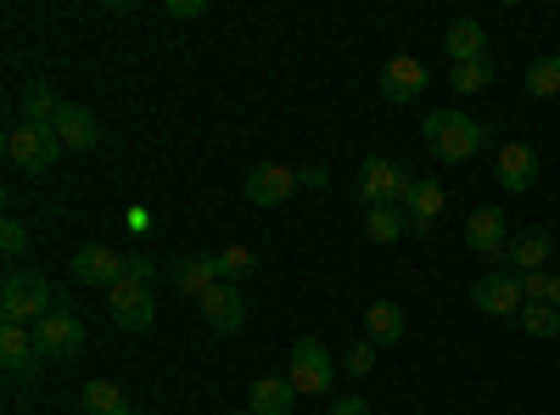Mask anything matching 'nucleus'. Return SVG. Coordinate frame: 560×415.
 Wrapping results in <instances>:
<instances>
[{
	"instance_id": "nucleus-1",
	"label": "nucleus",
	"mask_w": 560,
	"mask_h": 415,
	"mask_svg": "<svg viewBox=\"0 0 560 415\" xmlns=\"http://www.w3.org/2000/svg\"><path fill=\"white\" fill-rule=\"evenodd\" d=\"M420 135H427V152L443 158V163H471V158L488 147V124H477L471 113H459V107H438V113H427Z\"/></svg>"
},
{
	"instance_id": "nucleus-2",
	"label": "nucleus",
	"mask_w": 560,
	"mask_h": 415,
	"mask_svg": "<svg viewBox=\"0 0 560 415\" xmlns=\"http://www.w3.org/2000/svg\"><path fill=\"white\" fill-rule=\"evenodd\" d=\"M57 309V292L45 281L39 269H12L7 275V292H0V314L12 320V326H39L45 314Z\"/></svg>"
},
{
	"instance_id": "nucleus-3",
	"label": "nucleus",
	"mask_w": 560,
	"mask_h": 415,
	"mask_svg": "<svg viewBox=\"0 0 560 415\" xmlns=\"http://www.w3.org/2000/svg\"><path fill=\"white\" fill-rule=\"evenodd\" d=\"M409 186H415V174L404 163H393V158H364L359 180H353V192H359L364 208H404Z\"/></svg>"
},
{
	"instance_id": "nucleus-4",
	"label": "nucleus",
	"mask_w": 560,
	"mask_h": 415,
	"mask_svg": "<svg viewBox=\"0 0 560 415\" xmlns=\"http://www.w3.org/2000/svg\"><path fill=\"white\" fill-rule=\"evenodd\" d=\"M62 152H68V147L57 141V129H39V124H12V129H7V163L23 169V174L57 169Z\"/></svg>"
},
{
	"instance_id": "nucleus-5",
	"label": "nucleus",
	"mask_w": 560,
	"mask_h": 415,
	"mask_svg": "<svg viewBox=\"0 0 560 415\" xmlns=\"http://www.w3.org/2000/svg\"><path fill=\"white\" fill-rule=\"evenodd\" d=\"M287 382H292L303 399H325V393H331V382H337V359L325 354V343H319V337H298Z\"/></svg>"
},
{
	"instance_id": "nucleus-6",
	"label": "nucleus",
	"mask_w": 560,
	"mask_h": 415,
	"mask_svg": "<svg viewBox=\"0 0 560 415\" xmlns=\"http://www.w3.org/2000/svg\"><path fill=\"white\" fill-rule=\"evenodd\" d=\"M34 348H39V359H79V348H84V320L73 314V309H51L34 326Z\"/></svg>"
},
{
	"instance_id": "nucleus-7",
	"label": "nucleus",
	"mask_w": 560,
	"mask_h": 415,
	"mask_svg": "<svg viewBox=\"0 0 560 415\" xmlns=\"http://www.w3.org/2000/svg\"><path fill=\"white\" fill-rule=\"evenodd\" d=\"M107 303H113V326L118 332H147L152 320H158V292L147 281H129V275L107 292Z\"/></svg>"
},
{
	"instance_id": "nucleus-8",
	"label": "nucleus",
	"mask_w": 560,
	"mask_h": 415,
	"mask_svg": "<svg viewBox=\"0 0 560 415\" xmlns=\"http://www.w3.org/2000/svg\"><path fill=\"white\" fill-rule=\"evenodd\" d=\"M471 303L482 309V314H493V320H516L522 309H527V298H522V281L510 269H488L482 281L471 287Z\"/></svg>"
},
{
	"instance_id": "nucleus-9",
	"label": "nucleus",
	"mask_w": 560,
	"mask_h": 415,
	"mask_svg": "<svg viewBox=\"0 0 560 415\" xmlns=\"http://www.w3.org/2000/svg\"><path fill=\"white\" fill-rule=\"evenodd\" d=\"M465 247H471L482 264H499L510 253V219H504V208H477L471 219H465Z\"/></svg>"
},
{
	"instance_id": "nucleus-10",
	"label": "nucleus",
	"mask_w": 560,
	"mask_h": 415,
	"mask_svg": "<svg viewBox=\"0 0 560 415\" xmlns=\"http://www.w3.org/2000/svg\"><path fill=\"white\" fill-rule=\"evenodd\" d=\"M298 186H303V174H298V169H287V163H258V169L247 174L242 197H247L253 208H280V203H292Z\"/></svg>"
},
{
	"instance_id": "nucleus-11",
	"label": "nucleus",
	"mask_w": 560,
	"mask_h": 415,
	"mask_svg": "<svg viewBox=\"0 0 560 415\" xmlns=\"http://www.w3.org/2000/svg\"><path fill=\"white\" fill-rule=\"evenodd\" d=\"M420 90H432V68L420 62V57H409V51H398V57H387L382 62V96L393 102V107H404V102H415Z\"/></svg>"
},
{
	"instance_id": "nucleus-12",
	"label": "nucleus",
	"mask_w": 560,
	"mask_h": 415,
	"mask_svg": "<svg viewBox=\"0 0 560 415\" xmlns=\"http://www.w3.org/2000/svg\"><path fill=\"white\" fill-rule=\"evenodd\" d=\"M73 275H79L84 287H107V292H113L124 275H129V258L113 253V247H102V242H84V247L73 253Z\"/></svg>"
},
{
	"instance_id": "nucleus-13",
	"label": "nucleus",
	"mask_w": 560,
	"mask_h": 415,
	"mask_svg": "<svg viewBox=\"0 0 560 415\" xmlns=\"http://www.w3.org/2000/svg\"><path fill=\"white\" fill-rule=\"evenodd\" d=\"M493 180L504 192H533L538 186V152L527 141H504L493 158Z\"/></svg>"
},
{
	"instance_id": "nucleus-14",
	"label": "nucleus",
	"mask_w": 560,
	"mask_h": 415,
	"mask_svg": "<svg viewBox=\"0 0 560 415\" xmlns=\"http://www.w3.org/2000/svg\"><path fill=\"white\" fill-rule=\"evenodd\" d=\"M202 320H208V332H213V337H236V332H242V320H247V298H242V287L219 281V287L202 298Z\"/></svg>"
},
{
	"instance_id": "nucleus-15",
	"label": "nucleus",
	"mask_w": 560,
	"mask_h": 415,
	"mask_svg": "<svg viewBox=\"0 0 560 415\" xmlns=\"http://www.w3.org/2000/svg\"><path fill=\"white\" fill-rule=\"evenodd\" d=\"M443 203H448V192L438 186V180H415V186H409V197H404V219H409V237H432V224H438Z\"/></svg>"
},
{
	"instance_id": "nucleus-16",
	"label": "nucleus",
	"mask_w": 560,
	"mask_h": 415,
	"mask_svg": "<svg viewBox=\"0 0 560 415\" xmlns=\"http://www.w3.org/2000/svg\"><path fill=\"white\" fill-rule=\"evenodd\" d=\"M57 141L68 147V152H90L102 141V124H96V113L90 107H79V102H62V113H57Z\"/></svg>"
},
{
	"instance_id": "nucleus-17",
	"label": "nucleus",
	"mask_w": 560,
	"mask_h": 415,
	"mask_svg": "<svg viewBox=\"0 0 560 415\" xmlns=\"http://www.w3.org/2000/svg\"><path fill=\"white\" fill-rule=\"evenodd\" d=\"M0 365H7L12 377H34L39 371V348H34V332L28 326L0 320Z\"/></svg>"
},
{
	"instance_id": "nucleus-18",
	"label": "nucleus",
	"mask_w": 560,
	"mask_h": 415,
	"mask_svg": "<svg viewBox=\"0 0 560 415\" xmlns=\"http://www.w3.org/2000/svg\"><path fill=\"white\" fill-rule=\"evenodd\" d=\"M443 51H448V62H454V68H459V62H482V57H488L482 18H454V23H448V34H443Z\"/></svg>"
},
{
	"instance_id": "nucleus-19",
	"label": "nucleus",
	"mask_w": 560,
	"mask_h": 415,
	"mask_svg": "<svg viewBox=\"0 0 560 415\" xmlns=\"http://www.w3.org/2000/svg\"><path fill=\"white\" fill-rule=\"evenodd\" d=\"M168 287L202 303V298L219 287V264H213V258H174V264H168Z\"/></svg>"
},
{
	"instance_id": "nucleus-20",
	"label": "nucleus",
	"mask_w": 560,
	"mask_h": 415,
	"mask_svg": "<svg viewBox=\"0 0 560 415\" xmlns=\"http://www.w3.org/2000/svg\"><path fill=\"white\" fill-rule=\"evenodd\" d=\"M303 393L287 377H258L253 382V415H298Z\"/></svg>"
},
{
	"instance_id": "nucleus-21",
	"label": "nucleus",
	"mask_w": 560,
	"mask_h": 415,
	"mask_svg": "<svg viewBox=\"0 0 560 415\" xmlns=\"http://www.w3.org/2000/svg\"><path fill=\"white\" fill-rule=\"evenodd\" d=\"M57 113H62V102H57V90L51 84H23V96H18V124H39V129H51L57 124Z\"/></svg>"
},
{
	"instance_id": "nucleus-22",
	"label": "nucleus",
	"mask_w": 560,
	"mask_h": 415,
	"mask_svg": "<svg viewBox=\"0 0 560 415\" xmlns=\"http://www.w3.org/2000/svg\"><path fill=\"white\" fill-rule=\"evenodd\" d=\"M364 337L376 343V348H393V343H404V309L398 303H370L364 309Z\"/></svg>"
},
{
	"instance_id": "nucleus-23",
	"label": "nucleus",
	"mask_w": 560,
	"mask_h": 415,
	"mask_svg": "<svg viewBox=\"0 0 560 415\" xmlns=\"http://www.w3.org/2000/svg\"><path fill=\"white\" fill-rule=\"evenodd\" d=\"M510 269L516 275H527V269H544V258H549V237L544 230H516V237H510Z\"/></svg>"
},
{
	"instance_id": "nucleus-24",
	"label": "nucleus",
	"mask_w": 560,
	"mask_h": 415,
	"mask_svg": "<svg viewBox=\"0 0 560 415\" xmlns=\"http://www.w3.org/2000/svg\"><path fill=\"white\" fill-rule=\"evenodd\" d=\"M79 415H135V410H129V399H124L118 382H90L79 393Z\"/></svg>"
},
{
	"instance_id": "nucleus-25",
	"label": "nucleus",
	"mask_w": 560,
	"mask_h": 415,
	"mask_svg": "<svg viewBox=\"0 0 560 415\" xmlns=\"http://www.w3.org/2000/svg\"><path fill=\"white\" fill-rule=\"evenodd\" d=\"M409 230V219H404V208H364V242H376V247H387V242H398Z\"/></svg>"
},
{
	"instance_id": "nucleus-26",
	"label": "nucleus",
	"mask_w": 560,
	"mask_h": 415,
	"mask_svg": "<svg viewBox=\"0 0 560 415\" xmlns=\"http://www.w3.org/2000/svg\"><path fill=\"white\" fill-rule=\"evenodd\" d=\"M213 264H219V281H230V287H242V281H253V275H258V253L253 247H219L213 253Z\"/></svg>"
},
{
	"instance_id": "nucleus-27",
	"label": "nucleus",
	"mask_w": 560,
	"mask_h": 415,
	"mask_svg": "<svg viewBox=\"0 0 560 415\" xmlns=\"http://www.w3.org/2000/svg\"><path fill=\"white\" fill-rule=\"evenodd\" d=\"M527 96H538V102L560 96V57H555V51L527 62Z\"/></svg>"
},
{
	"instance_id": "nucleus-28",
	"label": "nucleus",
	"mask_w": 560,
	"mask_h": 415,
	"mask_svg": "<svg viewBox=\"0 0 560 415\" xmlns=\"http://www.w3.org/2000/svg\"><path fill=\"white\" fill-rule=\"evenodd\" d=\"M516 326H527V337H538V343H555L560 337V309L555 303H527L516 314Z\"/></svg>"
},
{
	"instance_id": "nucleus-29",
	"label": "nucleus",
	"mask_w": 560,
	"mask_h": 415,
	"mask_svg": "<svg viewBox=\"0 0 560 415\" xmlns=\"http://www.w3.org/2000/svg\"><path fill=\"white\" fill-rule=\"evenodd\" d=\"M448 84L459 90V96H482V90L493 84V62L482 57V62H459V68H448Z\"/></svg>"
},
{
	"instance_id": "nucleus-30",
	"label": "nucleus",
	"mask_w": 560,
	"mask_h": 415,
	"mask_svg": "<svg viewBox=\"0 0 560 415\" xmlns=\"http://www.w3.org/2000/svg\"><path fill=\"white\" fill-rule=\"evenodd\" d=\"M163 275H168V264H158L152 253H135V258H129V281H147V287H158Z\"/></svg>"
},
{
	"instance_id": "nucleus-31",
	"label": "nucleus",
	"mask_w": 560,
	"mask_h": 415,
	"mask_svg": "<svg viewBox=\"0 0 560 415\" xmlns=\"http://www.w3.org/2000/svg\"><path fill=\"white\" fill-rule=\"evenodd\" d=\"M0 253H7V258H23V253H28V230H23V219H7V224H0Z\"/></svg>"
},
{
	"instance_id": "nucleus-32",
	"label": "nucleus",
	"mask_w": 560,
	"mask_h": 415,
	"mask_svg": "<svg viewBox=\"0 0 560 415\" xmlns=\"http://www.w3.org/2000/svg\"><path fill=\"white\" fill-rule=\"evenodd\" d=\"M510 275H516V269H510ZM516 281H522L527 303H549V269H527V275H516Z\"/></svg>"
},
{
	"instance_id": "nucleus-33",
	"label": "nucleus",
	"mask_w": 560,
	"mask_h": 415,
	"mask_svg": "<svg viewBox=\"0 0 560 415\" xmlns=\"http://www.w3.org/2000/svg\"><path fill=\"white\" fill-rule=\"evenodd\" d=\"M348 371H353V377H370V371H376V343H370V337L348 348Z\"/></svg>"
},
{
	"instance_id": "nucleus-34",
	"label": "nucleus",
	"mask_w": 560,
	"mask_h": 415,
	"mask_svg": "<svg viewBox=\"0 0 560 415\" xmlns=\"http://www.w3.org/2000/svg\"><path fill=\"white\" fill-rule=\"evenodd\" d=\"M174 23H197L202 12H208V0H168V7H163Z\"/></svg>"
},
{
	"instance_id": "nucleus-35",
	"label": "nucleus",
	"mask_w": 560,
	"mask_h": 415,
	"mask_svg": "<svg viewBox=\"0 0 560 415\" xmlns=\"http://www.w3.org/2000/svg\"><path fill=\"white\" fill-rule=\"evenodd\" d=\"M325 415H370V399H337Z\"/></svg>"
},
{
	"instance_id": "nucleus-36",
	"label": "nucleus",
	"mask_w": 560,
	"mask_h": 415,
	"mask_svg": "<svg viewBox=\"0 0 560 415\" xmlns=\"http://www.w3.org/2000/svg\"><path fill=\"white\" fill-rule=\"evenodd\" d=\"M549 303H555V309H560V269H555V275H549Z\"/></svg>"
},
{
	"instance_id": "nucleus-37",
	"label": "nucleus",
	"mask_w": 560,
	"mask_h": 415,
	"mask_svg": "<svg viewBox=\"0 0 560 415\" xmlns=\"http://www.w3.org/2000/svg\"><path fill=\"white\" fill-rule=\"evenodd\" d=\"M230 415H253V410H230Z\"/></svg>"
},
{
	"instance_id": "nucleus-38",
	"label": "nucleus",
	"mask_w": 560,
	"mask_h": 415,
	"mask_svg": "<svg viewBox=\"0 0 560 415\" xmlns=\"http://www.w3.org/2000/svg\"><path fill=\"white\" fill-rule=\"evenodd\" d=\"M135 415H152V410H135Z\"/></svg>"
}]
</instances>
